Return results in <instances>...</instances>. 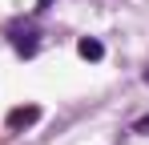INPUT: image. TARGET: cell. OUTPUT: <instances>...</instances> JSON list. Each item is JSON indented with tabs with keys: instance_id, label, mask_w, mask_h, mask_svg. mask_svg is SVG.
<instances>
[{
	"instance_id": "obj_1",
	"label": "cell",
	"mask_w": 149,
	"mask_h": 145,
	"mask_svg": "<svg viewBox=\"0 0 149 145\" xmlns=\"http://www.w3.org/2000/svg\"><path fill=\"white\" fill-rule=\"evenodd\" d=\"M8 40H12V48L20 52V56H36V48H40V28L32 20H20L8 28Z\"/></svg>"
},
{
	"instance_id": "obj_2",
	"label": "cell",
	"mask_w": 149,
	"mask_h": 145,
	"mask_svg": "<svg viewBox=\"0 0 149 145\" xmlns=\"http://www.w3.org/2000/svg\"><path fill=\"white\" fill-rule=\"evenodd\" d=\"M36 121H40V105H20V109H12V113L4 117V125H8L12 133H20V129L36 125Z\"/></svg>"
},
{
	"instance_id": "obj_3",
	"label": "cell",
	"mask_w": 149,
	"mask_h": 145,
	"mask_svg": "<svg viewBox=\"0 0 149 145\" xmlns=\"http://www.w3.org/2000/svg\"><path fill=\"white\" fill-rule=\"evenodd\" d=\"M77 52H81L85 61H101V56H105V45H101L97 36H81V40H77Z\"/></svg>"
},
{
	"instance_id": "obj_4",
	"label": "cell",
	"mask_w": 149,
	"mask_h": 145,
	"mask_svg": "<svg viewBox=\"0 0 149 145\" xmlns=\"http://www.w3.org/2000/svg\"><path fill=\"white\" fill-rule=\"evenodd\" d=\"M137 133H149V117H145V121H137Z\"/></svg>"
},
{
	"instance_id": "obj_5",
	"label": "cell",
	"mask_w": 149,
	"mask_h": 145,
	"mask_svg": "<svg viewBox=\"0 0 149 145\" xmlns=\"http://www.w3.org/2000/svg\"><path fill=\"white\" fill-rule=\"evenodd\" d=\"M49 4H52V0H36V12H45V8H49Z\"/></svg>"
},
{
	"instance_id": "obj_6",
	"label": "cell",
	"mask_w": 149,
	"mask_h": 145,
	"mask_svg": "<svg viewBox=\"0 0 149 145\" xmlns=\"http://www.w3.org/2000/svg\"><path fill=\"white\" fill-rule=\"evenodd\" d=\"M145 85H149V69H145Z\"/></svg>"
}]
</instances>
